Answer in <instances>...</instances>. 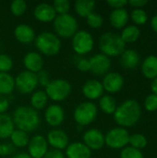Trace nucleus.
Segmentation results:
<instances>
[{
	"label": "nucleus",
	"instance_id": "2",
	"mask_svg": "<svg viewBox=\"0 0 157 158\" xmlns=\"http://www.w3.org/2000/svg\"><path fill=\"white\" fill-rule=\"evenodd\" d=\"M13 122L18 130L31 132L37 130L41 123L38 111L31 106H19L13 114Z\"/></svg>",
	"mask_w": 157,
	"mask_h": 158
},
{
	"label": "nucleus",
	"instance_id": "46",
	"mask_svg": "<svg viewBox=\"0 0 157 158\" xmlns=\"http://www.w3.org/2000/svg\"><path fill=\"white\" fill-rule=\"evenodd\" d=\"M148 1H144V0H130L129 2V4L136 8H141L143 6H144L145 5H147Z\"/></svg>",
	"mask_w": 157,
	"mask_h": 158
},
{
	"label": "nucleus",
	"instance_id": "44",
	"mask_svg": "<svg viewBox=\"0 0 157 158\" xmlns=\"http://www.w3.org/2000/svg\"><path fill=\"white\" fill-rule=\"evenodd\" d=\"M8 106H9V102H8L7 98L2 94H0V115L5 114V112L7 110Z\"/></svg>",
	"mask_w": 157,
	"mask_h": 158
},
{
	"label": "nucleus",
	"instance_id": "8",
	"mask_svg": "<svg viewBox=\"0 0 157 158\" xmlns=\"http://www.w3.org/2000/svg\"><path fill=\"white\" fill-rule=\"evenodd\" d=\"M130 133L125 128L118 127L110 130L105 136V143L112 149H123L129 143Z\"/></svg>",
	"mask_w": 157,
	"mask_h": 158
},
{
	"label": "nucleus",
	"instance_id": "19",
	"mask_svg": "<svg viewBox=\"0 0 157 158\" xmlns=\"http://www.w3.org/2000/svg\"><path fill=\"white\" fill-rule=\"evenodd\" d=\"M23 64L28 71L36 74L42 70L43 67V59L39 53L30 52L25 55L23 58Z\"/></svg>",
	"mask_w": 157,
	"mask_h": 158
},
{
	"label": "nucleus",
	"instance_id": "20",
	"mask_svg": "<svg viewBox=\"0 0 157 158\" xmlns=\"http://www.w3.org/2000/svg\"><path fill=\"white\" fill-rule=\"evenodd\" d=\"M66 156L68 158H91L92 151L83 143L76 142L68 144L66 148Z\"/></svg>",
	"mask_w": 157,
	"mask_h": 158
},
{
	"label": "nucleus",
	"instance_id": "42",
	"mask_svg": "<svg viewBox=\"0 0 157 158\" xmlns=\"http://www.w3.org/2000/svg\"><path fill=\"white\" fill-rule=\"evenodd\" d=\"M107 4L114 9H118V8H124V6L129 4V1H127V0H109V1H107Z\"/></svg>",
	"mask_w": 157,
	"mask_h": 158
},
{
	"label": "nucleus",
	"instance_id": "33",
	"mask_svg": "<svg viewBox=\"0 0 157 158\" xmlns=\"http://www.w3.org/2000/svg\"><path fill=\"white\" fill-rule=\"evenodd\" d=\"M130 18L132 21L137 25H143L148 20V15L143 8H135L132 10Z\"/></svg>",
	"mask_w": 157,
	"mask_h": 158
},
{
	"label": "nucleus",
	"instance_id": "37",
	"mask_svg": "<svg viewBox=\"0 0 157 158\" xmlns=\"http://www.w3.org/2000/svg\"><path fill=\"white\" fill-rule=\"evenodd\" d=\"M120 158H143V154L141 150L126 146L120 152Z\"/></svg>",
	"mask_w": 157,
	"mask_h": 158
},
{
	"label": "nucleus",
	"instance_id": "26",
	"mask_svg": "<svg viewBox=\"0 0 157 158\" xmlns=\"http://www.w3.org/2000/svg\"><path fill=\"white\" fill-rule=\"evenodd\" d=\"M15 90V79L8 73L0 72V94L8 95Z\"/></svg>",
	"mask_w": 157,
	"mask_h": 158
},
{
	"label": "nucleus",
	"instance_id": "49",
	"mask_svg": "<svg viewBox=\"0 0 157 158\" xmlns=\"http://www.w3.org/2000/svg\"><path fill=\"white\" fill-rule=\"evenodd\" d=\"M11 158H31L30 156H29V154H27V153H19V154H17V155H15V156H13Z\"/></svg>",
	"mask_w": 157,
	"mask_h": 158
},
{
	"label": "nucleus",
	"instance_id": "40",
	"mask_svg": "<svg viewBox=\"0 0 157 158\" xmlns=\"http://www.w3.org/2000/svg\"><path fill=\"white\" fill-rule=\"evenodd\" d=\"M36 75H37V80H38V84H40L43 87H46L49 84V82L51 81L49 74L46 70L42 69L38 73H36Z\"/></svg>",
	"mask_w": 157,
	"mask_h": 158
},
{
	"label": "nucleus",
	"instance_id": "17",
	"mask_svg": "<svg viewBox=\"0 0 157 158\" xmlns=\"http://www.w3.org/2000/svg\"><path fill=\"white\" fill-rule=\"evenodd\" d=\"M33 15L35 19L41 22H51L56 17V13L52 5L48 3H41L34 8Z\"/></svg>",
	"mask_w": 157,
	"mask_h": 158
},
{
	"label": "nucleus",
	"instance_id": "5",
	"mask_svg": "<svg viewBox=\"0 0 157 158\" xmlns=\"http://www.w3.org/2000/svg\"><path fill=\"white\" fill-rule=\"evenodd\" d=\"M77 19L70 14L56 15L54 19V28L58 36L62 38H72L78 31Z\"/></svg>",
	"mask_w": 157,
	"mask_h": 158
},
{
	"label": "nucleus",
	"instance_id": "12",
	"mask_svg": "<svg viewBox=\"0 0 157 158\" xmlns=\"http://www.w3.org/2000/svg\"><path fill=\"white\" fill-rule=\"evenodd\" d=\"M90 70L98 76L108 73L111 67V60L104 54H97L92 56L90 59Z\"/></svg>",
	"mask_w": 157,
	"mask_h": 158
},
{
	"label": "nucleus",
	"instance_id": "24",
	"mask_svg": "<svg viewBox=\"0 0 157 158\" xmlns=\"http://www.w3.org/2000/svg\"><path fill=\"white\" fill-rule=\"evenodd\" d=\"M120 56V62L125 69H133L139 65L140 56L134 49H125Z\"/></svg>",
	"mask_w": 157,
	"mask_h": 158
},
{
	"label": "nucleus",
	"instance_id": "18",
	"mask_svg": "<svg viewBox=\"0 0 157 158\" xmlns=\"http://www.w3.org/2000/svg\"><path fill=\"white\" fill-rule=\"evenodd\" d=\"M104 87L97 80H89L82 86L83 95L90 100H96L103 96Z\"/></svg>",
	"mask_w": 157,
	"mask_h": 158
},
{
	"label": "nucleus",
	"instance_id": "3",
	"mask_svg": "<svg viewBox=\"0 0 157 158\" xmlns=\"http://www.w3.org/2000/svg\"><path fill=\"white\" fill-rule=\"evenodd\" d=\"M101 51L106 56H120L126 49V44L121 39L120 35L115 32H105L99 40Z\"/></svg>",
	"mask_w": 157,
	"mask_h": 158
},
{
	"label": "nucleus",
	"instance_id": "10",
	"mask_svg": "<svg viewBox=\"0 0 157 158\" xmlns=\"http://www.w3.org/2000/svg\"><path fill=\"white\" fill-rule=\"evenodd\" d=\"M38 86L37 75L28 70L21 71L15 79V88L23 94L32 93Z\"/></svg>",
	"mask_w": 157,
	"mask_h": 158
},
{
	"label": "nucleus",
	"instance_id": "6",
	"mask_svg": "<svg viewBox=\"0 0 157 158\" xmlns=\"http://www.w3.org/2000/svg\"><path fill=\"white\" fill-rule=\"evenodd\" d=\"M45 94L48 98L55 102H60L68 98L71 92L70 83L64 79H56L45 87Z\"/></svg>",
	"mask_w": 157,
	"mask_h": 158
},
{
	"label": "nucleus",
	"instance_id": "28",
	"mask_svg": "<svg viewBox=\"0 0 157 158\" xmlns=\"http://www.w3.org/2000/svg\"><path fill=\"white\" fill-rule=\"evenodd\" d=\"M141 35L140 29L135 25H130L123 29L120 37L125 44H130L136 42Z\"/></svg>",
	"mask_w": 157,
	"mask_h": 158
},
{
	"label": "nucleus",
	"instance_id": "31",
	"mask_svg": "<svg viewBox=\"0 0 157 158\" xmlns=\"http://www.w3.org/2000/svg\"><path fill=\"white\" fill-rule=\"evenodd\" d=\"M9 138H10L13 145L16 147H19V148H22V147L27 146L29 143V141H30L28 133L23 131L18 130V129L12 132V134Z\"/></svg>",
	"mask_w": 157,
	"mask_h": 158
},
{
	"label": "nucleus",
	"instance_id": "4",
	"mask_svg": "<svg viewBox=\"0 0 157 158\" xmlns=\"http://www.w3.org/2000/svg\"><path fill=\"white\" fill-rule=\"evenodd\" d=\"M36 48L45 56L56 55L61 48L60 39L50 31H43L35 38Z\"/></svg>",
	"mask_w": 157,
	"mask_h": 158
},
{
	"label": "nucleus",
	"instance_id": "43",
	"mask_svg": "<svg viewBox=\"0 0 157 158\" xmlns=\"http://www.w3.org/2000/svg\"><path fill=\"white\" fill-rule=\"evenodd\" d=\"M43 158H66L64 154L59 151V150H55V149H52L50 151H48L45 156Z\"/></svg>",
	"mask_w": 157,
	"mask_h": 158
},
{
	"label": "nucleus",
	"instance_id": "14",
	"mask_svg": "<svg viewBox=\"0 0 157 158\" xmlns=\"http://www.w3.org/2000/svg\"><path fill=\"white\" fill-rule=\"evenodd\" d=\"M48 144L52 146L55 150L62 151L68 146V137L67 133L59 129H54L50 131L47 134L46 139Z\"/></svg>",
	"mask_w": 157,
	"mask_h": 158
},
{
	"label": "nucleus",
	"instance_id": "32",
	"mask_svg": "<svg viewBox=\"0 0 157 158\" xmlns=\"http://www.w3.org/2000/svg\"><path fill=\"white\" fill-rule=\"evenodd\" d=\"M129 143L131 147L136 148L138 150H142L146 147L147 145V139L143 134L141 133H134L132 135H130Z\"/></svg>",
	"mask_w": 157,
	"mask_h": 158
},
{
	"label": "nucleus",
	"instance_id": "11",
	"mask_svg": "<svg viewBox=\"0 0 157 158\" xmlns=\"http://www.w3.org/2000/svg\"><path fill=\"white\" fill-rule=\"evenodd\" d=\"M28 154L31 158H43L48 152V143L42 135H35L28 143Z\"/></svg>",
	"mask_w": 157,
	"mask_h": 158
},
{
	"label": "nucleus",
	"instance_id": "25",
	"mask_svg": "<svg viewBox=\"0 0 157 158\" xmlns=\"http://www.w3.org/2000/svg\"><path fill=\"white\" fill-rule=\"evenodd\" d=\"M15 131V125L11 117L6 114L0 115V139H7Z\"/></svg>",
	"mask_w": 157,
	"mask_h": 158
},
{
	"label": "nucleus",
	"instance_id": "1",
	"mask_svg": "<svg viewBox=\"0 0 157 158\" xmlns=\"http://www.w3.org/2000/svg\"><path fill=\"white\" fill-rule=\"evenodd\" d=\"M113 115L118 125L121 128H130L140 120L142 108L136 100L129 99L118 106Z\"/></svg>",
	"mask_w": 157,
	"mask_h": 158
},
{
	"label": "nucleus",
	"instance_id": "22",
	"mask_svg": "<svg viewBox=\"0 0 157 158\" xmlns=\"http://www.w3.org/2000/svg\"><path fill=\"white\" fill-rule=\"evenodd\" d=\"M129 13L125 8H118L114 9L109 16L110 24L116 29H122L124 28L128 21H129Z\"/></svg>",
	"mask_w": 157,
	"mask_h": 158
},
{
	"label": "nucleus",
	"instance_id": "41",
	"mask_svg": "<svg viewBox=\"0 0 157 158\" xmlns=\"http://www.w3.org/2000/svg\"><path fill=\"white\" fill-rule=\"evenodd\" d=\"M76 65H77L78 69L82 72H86V71L90 70V61L88 58H85V57L78 58Z\"/></svg>",
	"mask_w": 157,
	"mask_h": 158
},
{
	"label": "nucleus",
	"instance_id": "16",
	"mask_svg": "<svg viewBox=\"0 0 157 158\" xmlns=\"http://www.w3.org/2000/svg\"><path fill=\"white\" fill-rule=\"evenodd\" d=\"M44 118L48 125L56 128L60 126L65 118L64 109L58 105L49 106L44 112Z\"/></svg>",
	"mask_w": 157,
	"mask_h": 158
},
{
	"label": "nucleus",
	"instance_id": "27",
	"mask_svg": "<svg viewBox=\"0 0 157 158\" xmlns=\"http://www.w3.org/2000/svg\"><path fill=\"white\" fill-rule=\"evenodd\" d=\"M74 6L77 14L81 17L86 18L92 12H93L95 2L93 0H78L75 2Z\"/></svg>",
	"mask_w": 157,
	"mask_h": 158
},
{
	"label": "nucleus",
	"instance_id": "29",
	"mask_svg": "<svg viewBox=\"0 0 157 158\" xmlns=\"http://www.w3.org/2000/svg\"><path fill=\"white\" fill-rule=\"evenodd\" d=\"M48 97L44 91H35L31 96V105L34 110H42L47 105Z\"/></svg>",
	"mask_w": 157,
	"mask_h": 158
},
{
	"label": "nucleus",
	"instance_id": "36",
	"mask_svg": "<svg viewBox=\"0 0 157 158\" xmlns=\"http://www.w3.org/2000/svg\"><path fill=\"white\" fill-rule=\"evenodd\" d=\"M52 6L56 13L58 15L67 14L70 9V3L68 0H56L54 1Z\"/></svg>",
	"mask_w": 157,
	"mask_h": 158
},
{
	"label": "nucleus",
	"instance_id": "13",
	"mask_svg": "<svg viewBox=\"0 0 157 158\" xmlns=\"http://www.w3.org/2000/svg\"><path fill=\"white\" fill-rule=\"evenodd\" d=\"M83 143L92 150H100L105 143L103 132L97 129H90L83 134Z\"/></svg>",
	"mask_w": 157,
	"mask_h": 158
},
{
	"label": "nucleus",
	"instance_id": "23",
	"mask_svg": "<svg viewBox=\"0 0 157 158\" xmlns=\"http://www.w3.org/2000/svg\"><path fill=\"white\" fill-rule=\"evenodd\" d=\"M143 75L149 79L154 80L157 77V56H148L143 62L142 67Z\"/></svg>",
	"mask_w": 157,
	"mask_h": 158
},
{
	"label": "nucleus",
	"instance_id": "34",
	"mask_svg": "<svg viewBox=\"0 0 157 158\" xmlns=\"http://www.w3.org/2000/svg\"><path fill=\"white\" fill-rule=\"evenodd\" d=\"M27 9V4L24 0H14L10 5L11 13L16 17L22 16Z\"/></svg>",
	"mask_w": 157,
	"mask_h": 158
},
{
	"label": "nucleus",
	"instance_id": "30",
	"mask_svg": "<svg viewBox=\"0 0 157 158\" xmlns=\"http://www.w3.org/2000/svg\"><path fill=\"white\" fill-rule=\"evenodd\" d=\"M99 106L101 108V110L107 114V115H112L115 113L116 109H117V101L116 99L109 95V94H106V95H103L101 98H100V101H99Z\"/></svg>",
	"mask_w": 157,
	"mask_h": 158
},
{
	"label": "nucleus",
	"instance_id": "38",
	"mask_svg": "<svg viewBox=\"0 0 157 158\" xmlns=\"http://www.w3.org/2000/svg\"><path fill=\"white\" fill-rule=\"evenodd\" d=\"M13 67V61L11 57L6 54H0V72L8 73Z\"/></svg>",
	"mask_w": 157,
	"mask_h": 158
},
{
	"label": "nucleus",
	"instance_id": "39",
	"mask_svg": "<svg viewBox=\"0 0 157 158\" xmlns=\"http://www.w3.org/2000/svg\"><path fill=\"white\" fill-rule=\"evenodd\" d=\"M145 109L149 112H154L157 110V95L155 94H149L144 100Z\"/></svg>",
	"mask_w": 157,
	"mask_h": 158
},
{
	"label": "nucleus",
	"instance_id": "47",
	"mask_svg": "<svg viewBox=\"0 0 157 158\" xmlns=\"http://www.w3.org/2000/svg\"><path fill=\"white\" fill-rule=\"evenodd\" d=\"M151 27H152L153 31L157 33V14L155 15L151 19Z\"/></svg>",
	"mask_w": 157,
	"mask_h": 158
},
{
	"label": "nucleus",
	"instance_id": "48",
	"mask_svg": "<svg viewBox=\"0 0 157 158\" xmlns=\"http://www.w3.org/2000/svg\"><path fill=\"white\" fill-rule=\"evenodd\" d=\"M151 89H152L153 94H155L157 95V77L155 79L153 80V81L151 83Z\"/></svg>",
	"mask_w": 157,
	"mask_h": 158
},
{
	"label": "nucleus",
	"instance_id": "9",
	"mask_svg": "<svg viewBox=\"0 0 157 158\" xmlns=\"http://www.w3.org/2000/svg\"><path fill=\"white\" fill-rule=\"evenodd\" d=\"M72 48L80 56L90 53L94 45L92 34L86 31H78L72 37Z\"/></svg>",
	"mask_w": 157,
	"mask_h": 158
},
{
	"label": "nucleus",
	"instance_id": "35",
	"mask_svg": "<svg viewBox=\"0 0 157 158\" xmlns=\"http://www.w3.org/2000/svg\"><path fill=\"white\" fill-rule=\"evenodd\" d=\"M86 20H87V24L93 29H98L100 28L103 23H104V19L103 17L96 12H92L89 16L86 17Z\"/></svg>",
	"mask_w": 157,
	"mask_h": 158
},
{
	"label": "nucleus",
	"instance_id": "15",
	"mask_svg": "<svg viewBox=\"0 0 157 158\" xmlns=\"http://www.w3.org/2000/svg\"><path fill=\"white\" fill-rule=\"evenodd\" d=\"M102 85L110 94L119 92L124 86V78L118 72H108L105 75Z\"/></svg>",
	"mask_w": 157,
	"mask_h": 158
},
{
	"label": "nucleus",
	"instance_id": "7",
	"mask_svg": "<svg viewBox=\"0 0 157 158\" xmlns=\"http://www.w3.org/2000/svg\"><path fill=\"white\" fill-rule=\"evenodd\" d=\"M97 106L92 102L81 103L74 110V119L80 126H87L93 123L97 117Z\"/></svg>",
	"mask_w": 157,
	"mask_h": 158
},
{
	"label": "nucleus",
	"instance_id": "21",
	"mask_svg": "<svg viewBox=\"0 0 157 158\" xmlns=\"http://www.w3.org/2000/svg\"><path fill=\"white\" fill-rule=\"evenodd\" d=\"M14 36L19 43L22 44H30L36 38L34 30L27 24L18 25L15 28Z\"/></svg>",
	"mask_w": 157,
	"mask_h": 158
},
{
	"label": "nucleus",
	"instance_id": "45",
	"mask_svg": "<svg viewBox=\"0 0 157 158\" xmlns=\"http://www.w3.org/2000/svg\"><path fill=\"white\" fill-rule=\"evenodd\" d=\"M11 152H12V147L9 144H6V143L0 144V156H6L11 154Z\"/></svg>",
	"mask_w": 157,
	"mask_h": 158
}]
</instances>
